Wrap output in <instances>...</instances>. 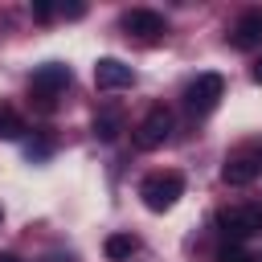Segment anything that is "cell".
<instances>
[{"mask_svg": "<svg viewBox=\"0 0 262 262\" xmlns=\"http://www.w3.org/2000/svg\"><path fill=\"white\" fill-rule=\"evenodd\" d=\"M184 192V176L180 172H151L143 184H139V196L151 213H168Z\"/></svg>", "mask_w": 262, "mask_h": 262, "instance_id": "1", "label": "cell"}, {"mask_svg": "<svg viewBox=\"0 0 262 262\" xmlns=\"http://www.w3.org/2000/svg\"><path fill=\"white\" fill-rule=\"evenodd\" d=\"M262 176V139H254V143H246V147H237L229 160H225V168H221V180L229 184V188H242V184H254Z\"/></svg>", "mask_w": 262, "mask_h": 262, "instance_id": "2", "label": "cell"}, {"mask_svg": "<svg viewBox=\"0 0 262 262\" xmlns=\"http://www.w3.org/2000/svg\"><path fill=\"white\" fill-rule=\"evenodd\" d=\"M66 86H70V66H61V61L37 66L33 78H29V94H33L45 111H53V102H57V94H61Z\"/></svg>", "mask_w": 262, "mask_h": 262, "instance_id": "3", "label": "cell"}, {"mask_svg": "<svg viewBox=\"0 0 262 262\" xmlns=\"http://www.w3.org/2000/svg\"><path fill=\"white\" fill-rule=\"evenodd\" d=\"M168 135H172V111H168L164 102H156V106L139 119V127H135V135H131V143H135L139 151H156V147H164V143H168Z\"/></svg>", "mask_w": 262, "mask_h": 262, "instance_id": "4", "label": "cell"}, {"mask_svg": "<svg viewBox=\"0 0 262 262\" xmlns=\"http://www.w3.org/2000/svg\"><path fill=\"white\" fill-rule=\"evenodd\" d=\"M217 225H221V233L229 237V246H237V242L262 233V209H258V205H233V209H225V213L217 217Z\"/></svg>", "mask_w": 262, "mask_h": 262, "instance_id": "5", "label": "cell"}, {"mask_svg": "<svg viewBox=\"0 0 262 262\" xmlns=\"http://www.w3.org/2000/svg\"><path fill=\"white\" fill-rule=\"evenodd\" d=\"M221 94H225V78H221V74H201V78L188 86V106H192L196 115H205V111H213V106L221 102Z\"/></svg>", "mask_w": 262, "mask_h": 262, "instance_id": "6", "label": "cell"}, {"mask_svg": "<svg viewBox=\"0 0 262 262\" xmlns=\"http://www.w3.org/2000/svg\"><path fill=\"white\" fill-rule=\"evenodd\" d=\"M135 82V74H131V66H123L119 57H98L94 61V86L98 90H127Z\"/></svg>", "mask_w": 262, "mask_h": 262, "instance_id": "7", "label": "cell"}, {"mask_svg": "<svg viewBox=\"0 0 262 262\" xmlns=\"http://www.w3.org/2000/svg\"><path fill=\"white\" fill-rule=\"evenodd\" d=\"M229 45L233 49H258L262 45V8H250L237 16L233 33H229Z\"/></svg>", "mask_w": 262, "mask_h": 262, "instance_id": "8", "label": "cell"}, {"mask_svg": "<svg viewBox=\"0 0 262 262\" xmlns=\"http://www.w3.org/2000/svg\"><path fill=\"white\" fill-rule=\"evenodd\" d=\"M123 29L131 33V37H160L168 25H164V16L160 12H151V8H131V12H123Z\"/></svg>", "mask_w": 262, "mask_h": 262, "instance_id": "9", "label": "cell"}, {"mask_svg": "<svg viewBox=\"0 0 262 262\" xmlns=\"http://www.w3.org/2000/svg\"><path fill=\"white\" fill-rule=\"evenodd\" d=\"M119 131H123V111H119V106H106V111L94 115V135H98L102 143L119 139Z\"/></svg>", "mask_w": 262, "mask_h": 262, "instance_id": "10", "label": "cell"}, {"mask_svg": "<svg viewBox=\"0 0 262 262\" xmlns=\"http://www.w3.org/2000/svg\"><path fill=\"white\" fill-rule=\"evenodd\" d=\"M135 246H139V242H135L131 233H111L102 250H106V258H131V254H135Z\"/></svg>", "mask_w": 262, "mask_h": 262, "instance_id": "11", "label": "cell"}, {"mask_svg": "<svg viewBox=\"0 0 262 262\" xmlns=\"http://www.w3.org/2000/svg\"><path fill=\"white\" fill-rule=\"evenodd\" d=\"M25 135V119L12 106H0V139H20Z\"/></svg>", "mask_w": 262, "mask_h": 262, "instance_id": "12", "label": "cell"}, {"mask_svg": "<svg viewBox=\"0 0 262 262\" xmlns=\"http://www.w3.org/2000/svg\"><path fill=\"white\" fill-rule=\"evenodd\" d=\"M217 262H254V258H250L242 246H225V250L217 254Z\"/></svg>", "mask_w": 262, "mask_h": 262, "instance_id": "13", "label": "cell"}, {"mask_svg": "<svg viewBox=\"0 0 262 262\" xmlns=\"http://www.w3.org/2000/svg\"><path fill=\"white\" fill-rule=\"evenodd\" d=\"M53 12H57V8H53L49 0H33V16H37V20H49Z\"/></svg>", "mask_w": 262, "mask_h": 262, "instance_id": "14", "label": "cell"}, {"mask_svg": "<svg viewBox=\"0 0 262 262\" xmlns=\"http://www.w3.org/2000/svg\"><path fill=\"white\" fill-rule=\"evenodd\" d=\"M25 156H29V160H45V156H49V143H29Z\"/></svg>", "mask_w": 262, "mask_h": 262, "instance_id": "15", "label": "cell"}, {"mask_svg": "<svg viewBox=\"0 0 262 262\" xmlns=\"http://www.w3.org/2000/svg\"><path fill=\"white\" fill-rule=\"evenodd\" d=\"M82 12H86L82 4H61V16H82Z\"/></svg>", "mask_w": 262, "mask_h": 262, "instance_id": "16", "label": "cell"}, {"mask_svg": "<svg viewBox=\"0 0 262 262\" xmlns=\"http://www.w3.org/2000/svg\"><path fill=\"white\" fill-rule=\"evenodd\" d=\"M250 74H254V82H258V86H262V57H258V61H254V70H250Z\"/></svg>", "mask_w": 262, "mask_h": 262, "instance_id": "17", "label": "cell"}, {"mask_svg": "<svg viewBox=\"0 0 262 262\" xmlns=\"http://www.w3.org/2000/svg\"><path fill=\"white\" fill-rule=\"evenodd\" d=\"M0 262H20V258L16 254H0Z\"/></svg>", "mask_w": 262, "mask_h": 262, "instance_id": "18", "label": "cell"}, {"mask_svg": "<svg viewBox=\"0 0 262 262\" xmlns=\"http://www.w3.org/2000/svg\"><path fill=\"white\" fill-rule=\"evenodd\" d=\"M0 217H4V213H0Z\"/></svg>", "mask_w": 262, "mask_h": 262, "instance_id": "19", "label": "cell"}]
</instances>
